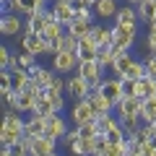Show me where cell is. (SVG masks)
<instances>
[{"mask_svg":"<svg viewBox=\"0 0 156 156\" xmlns=\"http://www.w3.org/2000/svg\"><path fill=\"white\" fill-rule=\"evenodd\" d=\"M135 39H138V26H122V23H112V44L133 50Z\"/></svg>","mask_w":156,"mask_h":156,"instance_id":"1","label":"cell"},{"mask_svg":"<svg viewBox=\"0 0 156 156\" xmlns=\"http://www.w3.org/2000/svg\"><path fill=\"white\" fill-rule=\"evenodd\" d=\"M76 73L83 81H89V86H91V91H96L101 86V81H104V68L99 65V62H78V68H76Z\"/></svg>","mask_w":156,"mask_h":156,"instance_id":"2","label":"cell"},{"mask_svg":"<svg viewBox=\"0 0 156 156\" xmlns=\"http://www.w3.org/2000/svg\"><path fill=\"white\" fill-rule=\"evenodd\" d=\"M47 0H13L5 13H18V16H34V13H47Z\"/></svg>","mask_w":156,"mask_h":156,"instance_id":"3","label":"cell"},{"mask_svg":"<svg viewBox=\"0 0 156 156\" xmlns=\"http://www.w3.org/2000/svg\"><path fill=\"white\" fill-rule=\"evenodd\" d=\"M78 62H81L78 52H57V55H52V70L60 76H68L78 68Z\"/></svg>","mask_w":156,"mask_h":156,"instance_id":"4","label":"cell"},{"mask_svg":"<svg viewBox=\"0 0 156 156\" xmlns=\"http://www.w3.org/2000/svg\"><path fill=\"white\" fill-rule=\"evenodd\" d=\"M21 50L23 52H31L34 57H42V55H47V39L42 37V34L23 31L21 34Z\"/></svg>","mask_w":156,"mask_h":156,"instance_id":"5","label":"cell"},{"mask_svg":"<svg viewBox=\"0 0 156 156\" xmlns=\"http://www.w3.org/2000/svg\"><path fill=\"white\" fill-rule=\"evenodd\" d=\"M68 122H65V115L62 112H55L52 117H47V125H44V135L52 140H62L68 135Z\"/></svg>","mask_w":156,"mask_h":156,"instance_id":"6","label":"cell"},{"mask_svg":"<svg viewBox=\"0 0 156 156\" xmlns=\"http://www.w3.org/2000/svg\"><path fill=\"white\" fill-rule=\"evenodd\" d=\"M65 94L70 96L73 101H81V99H89V96H91V86H89V81H83V78L76 73V76L68 78V89H65Z\"/></svg>","mask_w":156,"mask_h":156,"instance_id":"7","label":"cell"},{"mask_svg":"<svg viewBox=\"0 0 156 156\" xmlns=\"http://www.w3.org/2000/svg\"><path fill=\"white\" fill-rule=\"evenodd\" d=\"M91 120H96V112H94V107H91V101L89 99L76 101L73 109H70V122L73 125H83V122H91Z\"/></svg>","mask_w":156,"mask_h":156,"instance_id":"8","label":"cell"},{"mask_svg":"<svg viewBox=\"0 0 156 156\" xmlns=\"http://www.w3.org/2000/svg\"><path fill=\"white\" fill-rule=\"evenodd\" d=\"M23 16L18 13H3L0 16V34L3 37H18L21 29H26V21H21Z\"/></svg>","mask_w":156,"mask_h":156,"instance_id":"9","label":"cell"},{"mask_svg":"<svg viewBox=\"0 0 156 156\" xmlns=\"http://www.w3.org/2000/svg\"><path fill=\"white\" fill-rule=\"evenodd\" d=\"M26 138V135H23ZM29 148H31V156H52L57 151V140L47 138V135H39V138H26Z\"/></svg>","mask_w":156,"mask_h":156,"instance_id":"10","label":"cell"},{"mask_svg":"<svg viewBox=\"0 0 156 156\" xmlns=\"http://www.w3.org/2000/svg\"><path fill=\"white\" fill-rule=\"evenodd\" d=\"M99 91L107 96V99H112L115 104H120V101H122V96H125V91H122V78H117V76L104 78V81H101V86H99Z\"/></svg>","mask_w":156,"mask_h":156,"instance_id":"11","label":"cell"},{"mask_svg":"<svg viewBox=\"0 0 156 156\" xmlns=\"http://www.w3.org/2000/svg\"><path fill=\"white\" fill-rule=\"evenodd\" d=\"M140 109H143V99L138 96H122V101L117 104V117H140Z\"/></svg>","mask_w":156,"mask_h":156,"instance_id":"12","label":"cell"},{"mask_svg":"<svg viewBox=\"0 0 156 156\" xmlns=\"http://www.w3.org/2000/svg\"><path fill=\"white\" fill-rule=\"evenodd\" d=\"M89 101H91V107H94L96 117H99V115H109V112H115V109H117V104H115L112 99H107V96L101 94L99 89H96V91H91Z\"/></svg>","mask_w":156,"mask_h":156,"instance_id":"13","label":"cell"},{"mask_svg":"<svg viewBox=\"0 0 156 156\" xmlns=\"http://www.w3.org/2000/svg\"><path fill=\"white\" fill-rule=\"evenodd\" d=\"M52 13H55V18L62 26H68V23L76 18V8H73V3H68V0H55V3H52Z\"/></svg>","mask_w":156,"mask_h":156,"instance_id":"14","label":"cell"},{"mask_svg":"<svg viewBox=\"0 0 156 156\" xmlns=\"http://www.w3.org/2000/svg\"><path fill=\"white\" fill-rule=\"evenodd\" d=\"M89 37L96 42V47L99 50H104V47H112V26H104V23H94L89 31Z\"/></svg>","mask_w":156,"mask_h":156,"instance_id":"15","label":"cell"},{"mask_svg":"<svg viewBox=\"0 0 156 156\" xmlns=\"http://www.w3.org/2000/svg\"><path fill=\"white\" fill-rule=\"evenodd\" d=\"M115 23H122V26H138L140 18H138L135 5H130V3L120 5V11H117V16H115Z\"/></svg>","mask_w":156,"mask_h":156,"instance_id":"16","label":"cell"},{"mask_svg":"<svg viewBox=\"0 0 156 156\" xmlns=\"http://www.w3.org/2000/svg\"><path fill=\"white\" fill-rule=\"evenodd\" d=\"M120 3L122 0H96V5H94V13H96V18H115L117 16V11H120Z\"/></svg>","mask_w":156,"mask_h":156,"instance_id":"17","label":"cell"},{"mask_svg":"<svg viewBox=\"0 0 156 156\" xmlns=\"http://www.w3.org/2000/svg\"><path fill=\"white\" fill-rule=\"evenodd\" d=\"M44 125H47V117L29 115L26 117V128H23V135H26V138H39V135H44Z\"/></svg>","mask_w":156,"mask_h":156,"instance_id":"18","label":"cell"},{"mask_svg":"<svg viewBox=\"0 0 156 156\" xmlns=\"http://www.w3.org/2000/svg\"><path fill=\"white\" fill-rule=\"evenodd\" d=\"M29 76H31L34 81H37V83L42 86V89H50V86H52V81H55V76H57V73L52 70V68H42V65H34L31 70H29Z\"/></svg>","mask_w":156,"mask_h":156,"instance_id":"19","label":"cell"},{"mask_svg":"<svg viewBox=\"0 0 156 156\" xmlns=\"http://www.w3.org/2000/svg\"><path fill=\"white\" fill-rule=\"evenodd\" d=\"M135 96L138 99H151V96H156V78L151 76H143L135 81Z\"/></svg>","mask_w":156,"mask_h":156,"instance_id":"20","label":"cell"},{"mask_svg":"<svg viewBox=\"0 0 156 156\" xmlns=\"http://www.w3.org/2000/svg\"><path fill=\"white\" fill-rule=\"evenodd\" d=\"M3 128L16 130V133H23V128H26V117H23L21 112H16V109H8L5 112V120H3Z\"/></svg>","mask_w":156,"mask_h":156,"instance_id":"21","label":"cell"},{"mask_svg":"<svg viewBox=\"0 0 156 156\" xmlns=\"http://www.w3.org/2000/svg\"><path fill=\"white\" fill-rule=\"evenodd\" d=\"M73 156H94V151H96V138H81L78 143H73L70 148Z\"/></svg>","mask_w":156,"mask_h":156,"instance_id":"22","label":"cell"},{"mask_svg":"<svg viewBox=\"0 0 156 156\" xmlns=\"http://www.w3.org/2000/svg\"><path fill=\"white\" fill-rule=\"evenodd\" d=\"M91 26H94L91 21H83V18H73V21L65 26V31H68V34H73V37H78V39H83L86 34L91 31Z\"/></svg>","mask_w":156,"mask_h":156,"instance_id":"23","label":"cell"},{"mask_svg":"<svg viewBox=\"0 0 156 156\" xmlns=\"http://www.w3.org/2000/svg\"><path fill=\"white\" fill-rule=\"evenodd\" d=\"M29 81H31L29 70H23V68H16V70H11V89H13V91H23V89L29 86Z\"/></svg>","mask_w":156,"mask_h":156,"instance_id":"24","label":"cell"},{"mask_svg":"<svg viewBox=\"0 0 156 156\" xmlns=\"http://www.w3.org/2000/svg\"><path fill=\"white\" fill-rule=\"evenodd\" d=\"M135 11H138V18L143 23H151L156 18V5L151 3V0H140L138 5H135Z\"/></svg>","mask_w":156,"mask_h":156,"instance_id":"25","label":"cell"},{"mask_svg":"<svg viewBox=\"0 0 156 156\" xmlns=\"http://www.w3.org/2000/svg\"><path fill=\"white\" fill-rule=\"evenodd\" d=\"M133 62H135V57H133V52H125L122 57H117V60H115V65H112V73H115L117 78H122L125 73H128V68L133 65Z\"/></svg>","mask_w":156,"mask_h":156,"instance_id":"26","label":"cell"},{"mask_svg":"<svg viewBox=\"0 0 156 156\" xmlns=\"http://www.w3.org/2000/svg\"><path fill=\"white\" fill-rule=\"evenodd\" d=\"M115 125H120V120H117L115 112H109V115H99V117H96V130H99V135H104L107 130H112Z\"/></svg>","mask_w":156,"mask_h":156,"instance_id":"27","label":"cell"},{"mask_svg":"<svg viewBox=\"0 0 156 156\" xmlns=\"http://www.w3.org/2000/svg\"><path fill=\"white\" fill-rule=\"evenodd\" d=\"M31 115H39V117H52V115H55V107H52V104H50V99L42 94V96L37 99V104H34V112H31Z\"/></svg>","mask_w":156,"mask_h":156,"instance_id":"28","label":"cell"},{"mask_svg":"<svg viewBox=\"0 0 156 156\" xmlns=\"http://www.w3.org/2000/svg\"><path fill=\"white\" fill-rule=\"evenodd\" d=\"M107 140H109V146H122L125 140H128V133H125V128L122 125H115L112 130H107Z\"/></svg>","mask_w":156,"mask_h":156,"instance_id":"29","label":"cell"},{"mask_svg":"<svg viewBox=\"0 0 156 156\" xmlns=\"http://www.w3.org/2000/svg\"><path fill=\"white\" fill-rule=\"evenodd\" d=\"M62 34H65V26H62L60 21H52L50 26L44 29V34H42V37H44L47 42H60V39H62Z\"/></svg>","mask_w":156,"mask_h":156,"instance_id":"30","label":"cell"},{"mask_svg":"<svg viewBox=\"0 0 156 156\" xmlns=\"http://www.w3.org/2000/svg\"><path fill=\"white\" fill-rule=\"evenodd\" d=\"M44 96L50 99V104L55 107V112H65V94L55 89H44Z\"/></svg>","mask_w":156,"mask_h":156,"instance_id":"31","label":"cell"},{"mask_svg":"<svg viewBox=\"0 0 156 156\" xmlns=\"http://www.w3.org/2000/svg\"><path fill=\"white\" fill-rule=\"evenodd\" d=\"M21 138H23V133H16V130H8V128H0V146H16Z\"/></svg>","mask_w":156,"mask_h":156,"instance_id":"32","label":"cell"},{"mask_svg":"<svg viewBox=\"0 0 156 156\" xmlns=\"http://www.w3.org/2000/svg\"><path fill=\"white\" fill-rule=\"evenodd\" d=\"M78 44H81V39L65 31L62 39H60V52H78Z\"/></svg>","mask_w":156,"mask_h":156,"instance_id":"33","label":"cell"},{"mask_svg":"<svg viewBox=\"0 0 156 156\" xmlns=\"http://www.w3.org/2000/svg\"><path fill=\"white\" fill-rule=\"evenodd\" d=\"M146 76V68H143V60H135L133 65L128 68V73H125V81H138V78H143Z\"/></svg>","mask_w":156,"mask_h":156,"instance_id":"34","label":"cell"},{"mask_svg":"<svg viewBox=\"0 0 156 156\" xmlns=\"http://www.w3.org/2000/svg\"><path fill=\"white\" fill-rule=\"evenodd\" d=\"M156 115V96H151V99H143V109H140V120L143 122H151Z\"/></svg>","mask_w":156,"mask_h":156,"instance_id":"35","label":"cell"},{"mask_svg":"<svg viewBox=\"0 0 156 156\" xmlns=\"http://www.w3.org/2000/svg\"><path fill=\"white\" fill-rule=\"evenodd\" d=\"M78 133H81V138H96L99 135V130H96V120H91V122H83V125H76Z\"/></svg>","mask_w":156,"mask_h":156,"instance_id":"36","label":"cell"},{"mask_svg":"<svg viewBox=\"0 0 156 156\" xmlns=\"http://www.w3.org/2000/svg\"><path fill=\"white\" fill-rule=\"evenodd\" d=\"M34 65H39L37 57L31 55V52H18V68H23V70H31Z\"/></svg>","mask_w":156,"mask_h":156,"instance_id":"37","label":"cell"},{"mask_svg":"<svg viewBox=\"0 0 156 156\" xmlns=\"http://www.w3.org/2000/svg\"><path fill=\"white\" fill-rule=\"evenodd\" d=\"M11 60H13V52L8 47H0V70H11Z\"/></svg>","mask_w":156,"mask_h":156,"instance_id":"38","label":"cell"},{"mask_svg":"<svg viewBox=\"0 0 156 156\" xmlns=\"http://www.w3.org/2000/svg\"><path fill=\"white\" fill-rule=\"evenodd\" d=\"M143 68H146V76L156 78V55L148 52V57H143Z\"/></svg>","mask_w":156,"mask_h":156,"instance_id":"39","label":"cell"},{"mask_svg":"<svg viewBox=\"0 0 156 156\" xmlns=\"http://www.w3.org/2000/svg\"><path fill=\"white\" fill-rule=\"evenodd\" d=\"M78 140H81V133H78V128L73 125V128L68 130V135L62 138V146H68V148H70V146H73V143H78Z\"/></svg>","mask_w":156,"mask_h":156,"instance_id":"40","label":"cell"},{"mask_svg":"<svg viewBox=\"0 0 156 156\" xmlns=\"http://www.w3.org/2000/svg\"><path fill=\"white\" fill-rule=\"evenodd\" d=\"M107 148H109V140H107V135H96V151H94V156H104Z\"/></svg>","mask_w":156,"mask_h":156,"instance_id":"41","label":"cell"},{"mask_svg":"<svg viewBox=\"0 0 156 156\" xmlns=\"http://www.w3.org/2000/svg\"><path fill=\"white\" fill-rule=\"evenodd\" d=\"M50 89H55V91H62V94H65V89H68V81H62V76H60V73H57Z\"/></svg>","mask_w":156,"mask_h":156,"instance_id":"42","label":"cell"},{"mask_svg":"<svg viewBox=\"0 0 156 156\" xmlns=\"http://www.w3.org/2000/svg\"><path fill=\"white\" fill-rule=\"evenodd\" d=\"M0 89H11V70H0Z\"/></svg>","mask_w":156,"mask_h":156,"instance_id":"43","label":"cell"},{"mask_svg":"<svg viewBox=\"0 0 156 156\" xmlns=\"http://www.w3.org/2000/svg\"><path fill=\"white\" fill-rule=\"evenodd\" d=\"M122 91H125V96H135V81H125L122 78Z\"/></svg>","mask_w":156,"mask_h":156,"instance_id":"44","label":"cell"},{"mask_svg":"<svg viewBox=\"0 0 156 156\" xmlns=\"http://www.w3.org/2000/svg\"><path fill=\"white\" fill-rule=\"evenodd\" d=\"M140 156H156V146H151L148 140H146V143L140 146Z\"/></svg>","mask_w":156,"mask_h":156,"instance_id":"45","label":"cell"},{"mask_svg":"<svg viewBox=\"0 0 156 156\" xmlns=\"http://www.w3.org/2000/svg\"><path fill=\"white\" fill-rule=\"evenodd\" d=\"M0 156H13V154H11V148H8V146H3V151H0Z\"/></svg>","mask_w":156,"mask_h":156,"instance_id":"46","label":"cell"},{"mask_svg":"<svg viewBox=\"0 0 156 156\" xmlns=\"http://www.w3.org/2000/svg\"><path fill=\"white\" fill-rule=\"evenodd\" d=\"M81 3H86L89 8H94V5H96V0H81Z\"/></svg>","mask_w":156,"mask_h":156,"instance_id":"47","label":"cell"},{"mask_svg":"<svg viewBox=\"0 0 156 156\" xmlns=\"http://www.w3.org/2000/svg\"><path fill=\"white\" fill-rule=\"evenodd\" d=\"M11 3H13V0H3V13L8 11V5H11Z\"/></svg>","mask_w":156,"mask_h":156,"instance_id":"48","label":"cell"},{"mask_svg":"<svg viewBox=\"0 0 156 156\" xmlns=\"http://www.w3.org/2000/svg\"><path fill=\"white\" fill-rule=\"evenodd\" d=\"M128 156H140V148H133V151H130Z\"/></svg>","mask_w":156,"mask_h":156,"instance_id":"49","label":"cell"},{"mask_svg":"<svg viewBox=\"0 0 156 156\" xmlns=\"http://www.w3.org/2000/svg\"><path fill=\"white\" fill-rule=\"evenodd\" d=\"M148 29H154V31H156V18H154V21H151V23H148Z\"/></svg>","mask_w":156,"mask_h":156,"instance_id":"50","label":"cell"},{"mask_svg":"<svg viewBox=\"0 0 156 156\" xmlns=\"http://www.w3.org/2000/svg\"><path fill=\"white\" fill-rule=\"evenodd\" d=\"M125 3H130V5H138V3H140V0H125Z\"/></svg>","mask_w":156,"mask_h":156,"instance_id":"51","label":"cell"},{"mask_svg":"<svg viewBox=\"0 0 156 156\" xmlns=\"http://www.w3.org/2000/svg\"><path fill=\"white\" fill-rule=\"evenodd\" d=\"M148 143H151V146H156V135H154V138H151V140H148Z\"/></svg>","mask_w":156,"mask_h":156,"instance_id":"52","label":"cell"},{"mask_svg":"<svg viewBox=\"0 0 156 156\" xmlns=\"http://www.w3.org/2000/svg\"><path fill=\"white\" fill-rule=\"evenodd\" d=\"M151 122H154V125H156V115H154V120H151Z\"/></svg>","mask_w":156,"mask_h":156,"instance_id":"53","label":"cell"},{"mask_svg":"<svg viewBox=\"0 0 156 156\" xmlns=\"http://www.w3.org/2000/svg\"><path fill=\"white\" fill-rule=\"evenodd\" d=\"M52 156H60V154H57V151H55V154H52Z\"/></svg>","mask_w":156,"mask_h":156,"instance_id":"54","label":"cell"},{"mask_svg":"<svg viewBox=\"0 0 156 156\" xmlns=\"http://www.w3.org/2000/svg\"><path fill=\"white\" fill-rule=\"evenodd\" d=\"M68 3H76V0H68Z\"/></svg>","mask_w":156,"mask_h":156,"instance_id":"55","label":"cell"},{"mask_svg":"<svg viewBox=\"0 0 156 156\" xmlns=\"http://www.w3.org/2000/svg\"><path fill=\"white\" fill-rule=\"evenodd\" d=\"M151 3H154V5H156V0H151Z\"/></svg>","mask_w":156,"mask_h":156,"instance_id":"56","label":"cell"},{"mask_svg":"<svg viewBox=\"0 0 156 156\" xmlns=\"http://www.w3.org/2000/svg\"><path fill=\"white\" fill-rule=\"evenodd\" d=\"M151 55H156V50H154V52H151Z\"/></svg>","mask_w":156,"mask_h":156,"instance_id":"57","label":"cell"},{"mask_svg":"<svg viewBox=\"0 0 156 156\" xmlns=\"http://www.w3.org/2000/svg\"><path fill=\"white\" fill-rule=\"evenodd\" d=\"M47 3H50V0H47Z\"/></svg>","mask_w":156,"mask_h":156,"instance_id":"58","label":"cell"},{"mask_svg":"<svg viewBox=\"0 0 156 156\" xmlns=\"http://www.w3.org/2000/svg\"><path fill=\"white\" fill-rule=\"evenodd\" d=\"M70 156H73V154H70Z\"/></svg>","mask_w":156,"mask_h":156,"instance_id":"59","label":"cell"}]
</instances>
